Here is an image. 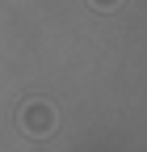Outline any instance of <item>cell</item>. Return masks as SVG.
I'll use <instances>...</instances> for the list:
<instances>
[{
	"label": "cell",
	"instance_id": "6da1fadb",
	"mask_svg": "<svg viewBox=\"0 0 147 152\" xmlns=\"http://www.w3.org/2000/svg\"><path fill=\"white\" fill-rule=\"evenodd\" d=\"M55 123H59V118H55V106L42 102V97H30L21 106V114H17V127H21L30 140H46L55 131Z\"/></svg>",
	"mask_w": 147,
	"mask_h": 152
},
{
	"label": "cell",
	"instance_id": "7a4b0ae2",
	"mask_svg": "<svg viewBox=\"0 0 147 152\" xmlns=\"http://www.w3.org/2000/svg\"><path fill=\"white\" fill-rule=\"evenodd\" d=\"M88 4H93L97 13H105V9H114V4H118V0H88Z\"/></svg>",
	"mask_w": 147,
	"mask_h": 152
}]
</instances>
